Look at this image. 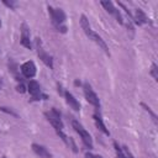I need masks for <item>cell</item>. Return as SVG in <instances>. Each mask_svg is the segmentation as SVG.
<instances>
[{"label":"cell","mask_w":158,"mask_h":158,"mask_svg":"<svg viewBox=\"0 0 158 158\" xmlns=\"http://www.w3.org/2000/svg\"><path fill=\"white\" fill-rule=\"evenodd\" d=\"M36 72H37V69H36V65H35V63L32 60H27V62L22 63L21 73L23 74V77L31 79V78H33L36 75Z\"/></svg>","instance_id":"cell-7"},{"label":"cell","mask_w":158,"mask_h":158,"mask_svg":"<svg viewBox=\"0 0 158 158\" xmlns=\"http://www.w3.org/2000/svg\"><path fill=\"white\" fill-rule=\"evenodd\" d=\"M0 110H1V111H4V112H6V114H10V115H12V116H17V114H16L15 111H12L11 109L9 110V107H5V106H0Z\"/></svg>","instance_id":"cell-19"},{"label":"cell","mask_w":158,"mask_h":158,"mask_svg":"<svg viewBox=\"0 0 158 158\" xmlns=\"http://www.w3.org/2000/svg\"><path fill=\"white\" fill-rule=\"evenodd\" d=\"M132 21H135L138 26H141V25H143V23H147V22H148V19H147L146 14H144L141 9H136V12H135V16H133Z\"/></svg>","instance_id":"cell-14"},{"label":"cell","mask_w":158,"mask_h":158,"mask_svg":"<svg viewBox=\"0 0 158 158\" xmlns=\"http://www.w3.org/2000/svg\"><path fill=\"white\" fill-rule=\"evenodd\" d=\"M93 117H94V121H95L96 127H98L102 133H105L106 136H110V132H109V130L106 128V126H105V123H104V121H102V118H101L100 114H99V112H95Z\"/></svg>","instance_id":"cell-13"},{"label":"cell","mask_w":158,"mask_h":158,"mask_svg":"<svg viewBox=\"0 0 158 158\" xmlns=\"http://www.w3.org/2000/svg\"><path fill=\"white\" fill-rule=\"evenodd\" d=\"M72 126L77 131V133L80 136V138H81L83 143L85 144V147H88L89 149H91L93 148V139H91V136L89 135V132L77 120H72Z\"/></svg>","instance_id":"cell-1"},{"label":"cell","mask_w":158,"mask_h":158,"mask_svg":"<svg viewBox=\"0 0 158 158\" xmlns=\"http://www.w3.org/2000/svg\"><path fill=\"white\" fill-rule=\"evenodd\" d=\"M83 89H84V95H85V99L88 100V102H90V104L94 105L96 109H99V107H100V100H99L98 95L95 94V91L93 90L91 85H90L89 83H84Z\"/></svg>","instance_id":"cell-5"},{"label":"cell","mask_w":158,"mask_h":158,"mask_svg":"<svg viewBox=\"0 0 158 158\" xmlns=\"http://www.w3.org/2000/svg\"><path fill=\"white\" fill-rule=\"evenodd\" d=\"M151 75L153 77V79H154L156 81L158 80V67H157L156 63H153L152 67H151Z\"/></svg>","instance_id":"cell-17"},{"label":"cell","mask_w":158,"mask_h":158,"mask_svg":"<svg viewBox=\"0 0 158 158\" xmlns=\"http://www.w3.org/2000/svg\"><path fill=\"white\" fill-rule=\"evenodd\" d=\"M20 42L25 48H27V49L32 48V43L30 40V28L25 22L21 25V40H20Z\"/></svg>","instance_id":"cell-6"},{"label":"cell","mask_w":158,"mask_h":158,"mask_svg":"<svg viewBox=\"0 0 158 158\" xmlns=\"http://www.w3.org/2000/svg\"><path fill=\"white\" fill-rule=\"evenodd\" d=\"M142 106H143V107L146 109V111H148V112L151 114V116L153 117V120H154V122H157V116H156V114H154V112H153V111L151 110V107H148V106H147L146 104H143V102H142Z\"/></svg>","instance_id":"cell-18"},{"label":"cell","mask_w":158,"mask_h":158,"mask_svg":"<svg viewBox=\"0 0 158 158\" xmlns=\"http://www.w3.org/2000/svg\"><path fill=\"white\" fill-rule=\"evenodd\" d=\"M85 158H102V157L99 156V154H94V153L86 152V153H85Z\"/></svg>","instance_id":"cell-20"},{"label":"cell","mask_w":158,"mask_h":158,"mask_svg":"<svg viewBox=\"0 0 158 158\" xmlns=\"http://www.w3.org/2000/svg\"><path fill=\"white\" fill-rule=\"evenodd\" d=\"M36 49H37V54L40 57V59L48 67V68H53V59L52 57L44 51L43 46H42V42H41V38H36Z\"/></svg>","instance_id":"cell-4"},{"label":"cell","mask_w":158,"mask_h":158,"mask_svg":"<svg viewBox=\"0 0 158 158\" xmlns=\"http://www.w3.org/2000/svg\"><path fill=\"white\" fill-rule=\"evenodd\" d=\"M27 90L28 93L33 96V99H37L41 96V86L36 80H30L27 84Z\"/></svg>","instance_id":"cell-9"},{"label":"cell","mask_w":158,"mask_h":158,"mask_svg":"<svg viewBox=\"0 0 158 158\" xmlns=\"http://www.w3.org/2000/svg\"><path fill=\"white\" fill-rule=\"evenodd\" d=\"M32 151L40 157V158H52V153L42 144L38 143H33L32 144Z\"/></svg>","instance_id":"cell-8"},{"label":"cell","mask_w":158,"mask_h":158,"mask_svg":"<svg viewBox=\"0 0 158 158\" xmlns=\"http://www.w3.org/2000/svg\"><path fill=\"white\" fill-rule=\"evenodd\" d=\"M114 146H115V151H116V158H127L123 152H122V148H120V146L117 144V142H114Z\"/></svg>","instance_id":"cell-16"},{"label":"cell","mask_w":158,"mask_h":158,"mask_svg":"<svg viewBox=\"0 0 158 158\" xmlns=\"http://www.w3.org/2000/svg\"><path fill=\"white\" fill-rule=\"evenodd\" d=\"M48 12H49L52 22L54 23L56 27H59V26H62L64 23L67 16H65V14H64V11L62 9H54V7L48 5Z\"/></svg>","instance_id":"cell-3"},{"label":"cell","mask_w":158,"mask_h":158,"mask_svg":"<svg viewBox=\"0 0 158 158\" xmlns=\"http://www.w3.org/2000/svg\"><path fill=\"white\" fill-rule=\"evenodd\" d=\"M64 96H65L67 104H68L74 111H79V110H80V104H79V101L74 98L73 94H70L69 91H65V93H64Z\"/></svg>","instance_id":"cell-10"},{"label":"cell","mask_w":158,"mask_h":158,"mask_svg":"<svg viewBox=\"0 0 158 158\" xmlns=\"http://www.w3.org/2000/svg\"><path fill=\"white\" fill-rule=\"evenodd\" d=\"M16 89H17V91H19V93H25V91H26V90H25V86H23V84H20V85H17V88H16Z\"/></svg>","instance_id":"cell-22"},{"label":"cell","mask_w":158,"mask_h":158,"mask_svg":"<svg viewBox=\"0 0 158 158\" xmlns=\"http://www.w3.org/2000/svg\"><path fill=\"white\" fill-rule=\"evenodd\" d=\"M44 115H46L47 120L49 121V123H51V125L53 126V128L56 130V132L63 131L64 125H63V121H62V118H60V114H59L56 109H52L51 111L46 112Z\"/></svg>","instance_id":"cell-2"},{"label":"cell","mask_w":158,"mask_h":158,"mask_svg":"<svg viewBox=\"0 0 158 158\" xmlns=\"http://www.w3.org/2000/svg\"><path fill=\"white\" fill-rule=\"evenodd\" d=\"M0 27H1V21H0Z\"/></svg>","instance_id":"cell-23"},{"label":"cell","mask_w":158,"mask_h":158,"mask_svg":"<svg viewBox=\"0 0 158 158\" xmlns=\"http://www.w3.org/2000/svg\"><path fill=\"white\" fill-rule=\"evenodd\" d=\"M2 2H4V4L6 5V6H9V7H11V9H12V7L15 6V2H14V1H7V0H4Z\"/></svg>","instance_id":"cell-21"},{"label":"cell","mask_w":158,"mask_h":158,"mask_svg":"<svg viewBox=\"0 0 158 158\" xmlns=\"http://www.w3.org/2000/svg\"><path fill=\"white\" fill-rule=\"evenodd\" d=\"M91 40H93V41H94V42H95V43H96V44H98V46H99V47H100V48H101V49H102L107 56H110L109 47H107V44L105 43V41L101 38V36H99L96 32H94V33H93V36H91Z\"/></svg>","instance_id":"cell-12"},{"label":"cell","mask_w":158,"mask_h":158,"mask_svg":"<svg viewBox=\"0 0 158 158\" xmlns=\"http://www.w3.org/2000/svg\"><path fill=\"white\" fill-rule=\"evenodd\" d=\"M80 26H81L83 31L85 32V35H86L89 38H91L94 31L91 30V26H90V23H89V20H88V17H86L85 15H80Z\"/></svg>","instance_id":"cell-11"},{"label":"cell","mask_w":158,"mask_h":158,"mask_svg":"<svg viewBox=\"0 0 158 158\" xmlns=\"http://www.w3.org/2000/svg\"><path fill=\"white\" fill-rule=\"evenodd\" d=\"M102 6H104V9L109 12V14H115V11H116V7L114 6V4L111 2V1H109V0H102L101 2H100Z\"/></svg>","instance_id":"cell-15"}]
</instances>
